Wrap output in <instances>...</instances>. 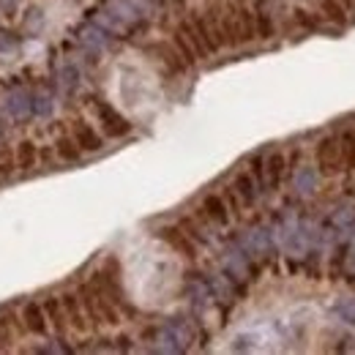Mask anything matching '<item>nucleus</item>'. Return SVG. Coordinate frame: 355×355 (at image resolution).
Masks as SVG:
<instances>
[{"instance_id": "nucleus-1", "label": "nucleus", "mask_w": 355, "mask_h": 355, "mask_svg": "<svg viewBox=\"0 0 355 355\" xmlns=\"http://www.w3.org/2000/svg\"><path fill=\"white\" fill-rule=\"evenodd\" d=\"M145 339L153 342V350L159 353H183L189 350V342H191V328L186 320L180 317H173L167 320L164 325H156L145 334Z\"/></svg>"}, {"instance_id": "nucleus-2", "label": "nucleus", "mask_w": 355, "mask_h": 355, "mask_svg": "<svg viewBox=\"0 0 355 355\" xmlns=\"http://www.w3.org/2000/svg\"><path fill=\"white\" fill-rule=\"evenodd\" d=\"M219 25H222L224 44L235 46L257 39L254 11H249V8H224V14H219Z\"/></svg>"}, {"instance_id": "nucleus-3", "label": "nucleus", "mask_w": 355, "mask_h": 355, "mask_svg": "<svg viewBox=\"0 0 355 355\" xmlns=\"http://www.w3.org/2000/svg\"><path fill=\"white\" fill-rule=\"evenodd\" d=\"M80 298H83V306L88 311V320H93V322H110V325H115V322L121 320L115 304L104 295V290H101L93 279L80 287Z\"/></svg>"}, {"instance_id": "nucleus-4", "label": "nucleus", "mask_w": 355, "mask_h": 355, "mask_svg": "<svg viewBox=\"0 0 355 355\" xmlns=\"http://www.w3.org/2000/svg\"><path fill=\"white\" fill-rule=\"evenodd\" d=\"M317 167L322 175H336L345 170V148L342 137H325L317 145Z\"/></svg>"}, {"instance_id": "nucleus-5", "label": "nucleus", "mask_w": 355, "mask_h": 355, "mask_svg": "<svg viewBox=\"0 0 355 355\" xmlns=\"http://www.w3.org/2000/svg\"><path fill=\"white\" fill-rule=\"evenodd\" d=\"M93 110H96V115H98L104 132L110 134V137H126V134L132 132V123H129L115 107H110L107 101H93Z\"/></svg>"}, {"instance_id": "nucleus-6", "label": "nucleus", "mask_w": 355, "mask_h": 355, "mask_svg": "<svg viewBox=\"0 0 355 355\" xmlns=\"http://www.w3.org/2000/svg\"><path fill=\"white\" fill-rule=\"evenodd\" d=\"M6 112L14 121H28L33 115V93L25 88H14L6 96Z\"/></svg>"}, {"instance_id": "nucleus-7", "label": "nucleus", "mask_w": 355, "mask_h": 355, "mask_svg": "<svg viewBox=\"0 0 355 355\" xmlns=\"http://www.w3.org/2000/svg\"><path fill=\"white\" fill-rule=\"evenodd\" d=\"M241 246L249 257H268L273 252V238H270L268 230H252V232H246Z\"/></svg>"}, {"instance_id": "nucleus-8", "label": "nucleus", "mask_w": 355, "mask_h": 355, "mask_svg": "<svg viewBox=\"0 0 355 355\" xmlns=\"http://www.w3.org/2000/svg\"><path fill=\"white\" fill-rule=\"evenodd\" d=\"M200 211H202V216L208 219L211 224H216V227H227L230 224V208H227V202H224V197L219 194H208L205 200H202V205H200Z\"/></svg>"}, {"instance_id": "nucleus-9", "label": "nucleus", "mask_w": 355, "mask_h": 355, "mask_svg": "<svg viewBox=\"0 0 355 355\" xmlns=\"http://www.w3.org/2000/svg\"><path fill=\"white\" fill-rule=\"evenodd\" d=\"M110 36H112V33L104 31L98 22H90V25H83V28H80V44L85 46L88 52H96V55L110 44Z\"/></svg>"}, {"instance_id": "nucleus-10", "label": "nucleus", "mask_w": 355, "mask_h": 355, "mask_svg": "<svg viewBox=\"0 0 355 355\" xmlns=\"http://www.w3.org/2000/svg\"><path fill=\"white\" fill-rule=\"evenodd\" d=\"M60 301H63V309H66V317H69V325H74L77 331H88V311L83 309L80 293H66Z\"/></svg>"}, {"instance_id": "nucleus-11", "label": "nucleus", "mask_w": 355, "mask_h": 355, "mask_svg": "<svg viewBox=\"0 0 355 355\" xmlns=\"http://www.w3.org/2000/svg\"><path fill=\"white\" fill-rule=\"evenodd\" d=\"M224 270L230 279H249V270H252V257L241 249H230L227 257H224Z\"/></svg>"}, {"instance_id": "nucleus-12", "label": "nucleus", "mask_w": 355, "mask_h": 355, "mask_svg": "<svg viewBox=\"0 0 355 355\" xmlns=\"http://www.w3.org/2000/svg\"><path fill=\"white\" fill-rule=\"evenodd\" d=\"M22 322L36 336H46V331H49V320H46L42 304H25L22 306Z\"/></svg>"}, {"instance_id": "nucleus-13", "label": "nucleus", "mask_w": 355, "mask_h": 355, "mask_svg": "<svg viewBox=\"0 0 355 355\" xmlns=\"http://www.w3.org/2000/svg\"><path fill=\"white\" fill-rule=\"evenodd\" d=\"M159 235H162L175 252H180L183 257H197V246H194V241H191L180 227H164Z\"/></svg>"}, {"instance_id": "nucleus-14", "label": "nucleus", "mask_w": 355, "mask_h": 355, "mask_svg": "<svg viewBox=\"0 0 355 355\" xmlns=\"http://www.w3.org/2000/svg\"><path fill=\"white\" fill-rule=\"evenodd\" d=\"M232 189H235L238 200L243 202V208H252V205L257 202L260 186H257V180H254V175H252V173H241V175L232 180Z\"/></svg>"}, {"instance_id": "nucleus-15", "label": "nucleus", "mask_w": 355, "mask_h": 355, "mask_svg": "<svg viewBox=\"0 0 355 355\" xmlns=\"http://www.w3.org/2000/svg\"><path fill=\"white\" fill-rule=\"evenodd\" d=\"M74 142L80 145V150H85V153H93V150H101V137L96 134L93 126L88 123H83V121H77L74 123Z\"/></svg>"}, {"instance_id": "nucleus-16", "label": "nucleus", "mask_w": 355, "mask_h": 355, "mask_svg": "<svg viewBox=\"0 0 355 355\" xmlns=\"http://www.w3.org/2000/svg\"><path fill=\"white\" fill-rule=\"evenodd\" d=\"M266 164V189H279L282 186V178H284V170H287V162L282 153H270L268 159H263Z\"/></svg>"}, {"instance_id": "nucleus-17", "label": "nucleus", "mask_w": 355, "mask_h": 355, "mask_svg": "<svg viewBox=\"0 0 355 355\" xmlns=\"http://www.w3.org/2000/svg\"><path fill=\"white\" fill-rule=\"evenodd\" d=\"M44 314L58 334H63V331L69 328V317H66V309H63V301H60V298H46Z\"/></svg>"}, {"instance_id": "nucleus-18", "label": "nucleus", "mask_w": 355, "mask_h": 355, "mask_svg": "<svg viewBox=\"0 0 355 355\" xmlns=\"http://www.w3.org/2000/svg\"><path fill=\"white\" fill-rule=\"evenodd\" d=\"M317 183H320V175H317L314 167H301L295 173V191L304 194V197H309V194L317 191Z\"/></svg>"}, {"instance_id": "nucleus-19", "label": "nucleus", "mask_w": 355, "mask_h": 355, "mask_svg": "<svg viewBox=\"0 0 355 355\" xmlns=\"http://www.w3.org/2000/svg\"><path fill=\"white\" fill-rule=\"evenodd\" d=\"M320 11L325 14V19L336 22V25H347V6H345V0H320Z\"/></svg>"}, {"instance_id": "nucleus-20", "label": "nucleus", "mask_w": 355, "mask_h": 355, "mask_svg": "<svg viewBox=\"0 0 355 355\" xmlns=\"http://www.w3.org/2000/svg\"><path fill=\"white\" fill-rule=\"evenodd\" d=\"M36 162H39L36 145H33L31 139L19 142V148H17V167H19V170H33V167H36Z\"/></svg>"}, {"instance_id": "nucleus-21", "label": "nucleus", "mask_w": 355, "mask_h": 355, "mask_svg": "<svg viewBox=\"0 0 355 355\" xmlns=\"http://www.w3.org/2000/svg\"><path fill=\"white\" fill-rule=\"evenodd\" d=\"M55 150H58V156H60L63 162H77V159L83 156V150H80V145L74 142V137H60V139L55 142Z\"/></svg>"}, {"instance_id": "nucleus-22", "label": "nucleus", "mask_w": 355, "mask_h": 355, "mask_svg": "<svg viewBox=\"0 0 355 355\" xmlns=\"http://www.w3.org/2000/svg\"><path fill=\"white\" fill-rule=\"evenodd\" d=\"M180 33L189 39V44L194 46L197 58H205V55H208V49H205V44H202V39L197 36V31H194V25H191V22H183V25H180Z\"/></svg>"}, {"instance_id": "nucleus-23", "label": "nucleus", "mask_w": 355, "mask_h": 355, "mask_svg": "<svg viewBox=\"0 0 355 355\" xmlns=\"http://www.w3.org/2000/svg\"><path fill=\"white\" fill-rule=\"evenodd\" d=\"M175 46H178V55L183 58V63H194V60H197V52H194V46L189 44V39L180 33V28L175 31Z\"/></svg>"}, {"instance_id": "nucleus-24", "label": "nucleus", "mask_w": 355, "mask_h": 355, "mask_svg": "<svg viewBox=\"0 0 355 355\" xmlns=\"http://www.w3.org/2000/svg\"><path fill=\"white\" fill-rule=\"evenodd\" d=\"M52 110H55V101L46 93H33V115L46 118V115H52Z\"/></svg>"}, {"instance_id": "nucleus-25", "label": "nucleus", "mask_w": 355, "mask_h": 355, "mask_svg": "<svg viewBox=\"0 0 355 355\" xmlns=\"http://www.w3.org/2000/svg\"><path fill=\"white\" fill-rule=\"evenodd\" d=\"M60 85L69 90V93L77 90V85H80V71H77V66L69 63V66L60 69Z\"/></svg>"}, {"instance_id": "nucleus-26", "label": "nucleus", "mask_w": 355, "mask_h": 355, "mask_svg": "<svg viewBox=\"0 0 355 355\" xmlns=\"http://www.w3.org/2000/svg\"><path fill=\"white\" fill-rule=\"evenodd\" d=\"M254 22H257V36L260 39H270L273 36V19L268 11H257L254 14Z\"/></svg>"}, {"instance_id": "nucleus-27", "label": "nucleus", "mask_w": 355, "mask_h": 355, "mask_svg": "<svg viewBox=\"0 0 355 355\" xmlns=\"http://www.w3.org/2000/svg\"><path fill=\"white\" fill-rule=\"evenodd\" d=\"M224 202H227V208H230V214H235V216H241V211H243V202L238 200V194H235V189L230 186L227 191H224Z\"/></svg>"}, {"instance_id": "nucleus-28", "label": "nucleus", "mask_w": 355, "mask_h": 355, "mask_svg": "<svg viewBox=\"0 0 355 355\" xmlns=\"http://www.w3.org/2000/svg\"><path fill=\"white\" fill-rule=\"evenodd\" d=\"M17 46H19L17 33H11V31H0V52H14Z\"/></svg>"}, {"instance_id": "nucleus-29", "label": "nucleus", "mask_w": 355, "mask_h": 355, "mask_svg": "<svg viewBox=\"0 0 355 355\" xmlns=\"http://www.w3.org/2000/svg\"><path fill=\"white\" fill-rule=\"evenodd\" d=\"M336 314H339L345 322L355 325V301H342V304H336Z\"/></svg>"}, {"instance_id": "nucleus-30", "label": "nucleus", "mask_w": 355, "mask_h": 355, "mask_svg": "<svg viewBox=\"0 0 355 355\" xmlns=\"http://www.w3.org/2000/svg\"><path fill=\"white\" fill-rule=\"evenodd\" d=\"M36 353H69V347H63V345H44V347H36Z\"/></svg>"}, {"instance_id": "nucleus-31", "label": "nucleus", "mask_w": 355, "mask_h": 355, "mask_svg": "<svg viewBox=\"0 0 355 355\" xmlns=\"http://www.w3.org/2000/svg\"><path fill=\"white\" fill-rule=\"evenodd\" d=\"M0 8H3L6 14H11V11L17 8V0H0Z\"/></svg>"}]
</instances>
